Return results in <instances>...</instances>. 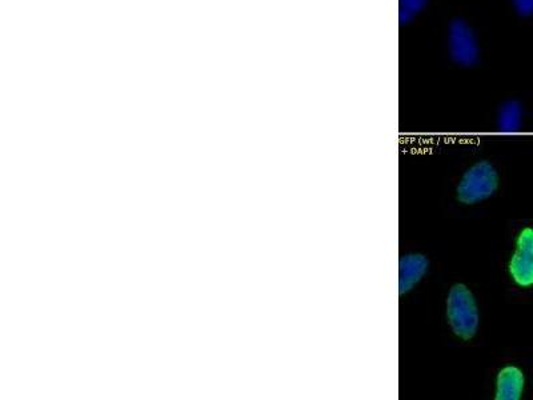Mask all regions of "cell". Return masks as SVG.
I'll list each match as a JSON object with an SVG mask.
<instances>
[{"label":"cell","instance_id":"6da1fadb","mask_svg":"<svg viewBox=\"0 0 533 400\" xmlns=\"http://www.w3.org/2000/svg\"><path fill=\"white\" fill-rule=\"evenodd\" d=\"M448 320L455 334L463 339H471L479 326L478 307L474 296L463 284L452 288L448 298Z\"/></svg>","mask_w":533,"mask_h":400},{"label":"cell","instance_id":"7a4b0ae2","mask_svg":"<svg viewBox=\"0 0 533 400\" xmlns=\"http://www.w3.org/2000/svg\"><path fill=\"white\" fill-rule=\"evenodd\" d=\"M448 51L451 59L462 67H472L479 62L480 46L474 28L462 18H456L448 27Z\"/></svg>","mask_w":533,"mask_h":400},{"label":"cell","instance_id":"3957f363","mask_svg":"<svg viewBox=\"0 0 533 400\" xmlns=\"http://www.w3.org/2000/svg\"><path fill=\"white\" fill-rule=\"evenodd\" d=\"M498 172L491 163L480 162L470 168L458 187V198L463 203H476L487 199L498 188Z\"/></svg>","mask_w":533,"mask_h":400},{"label":"cell","instance_id":"277c9868","mask_svg":"<svg viewBox=\"0 0 533 400\" xmlns=\"http://www.w3.org/2000/svg\"><path fill=\"white\" fill-rule=\"evenodd\" d=\"M511 275L522 287L533 284V230L526 228L520 234L514 258L511 260Z\"/></svg>","mask_w":533,"mask_h":400},{"label":"cell","instance_id":"5b68a950","mask_svg":"<svg viewBox=\"0 0 533 400\" xmlns=\"http://www.w3.org/2000/svg\"><path fill=\"white\" fill-rule=\"evenodd\" d=\"M428 260L422 255H407L399 263V291L406 294L426 274Z\"/></svg>","mask_w":533,"mask_h":400},{"label":"cell","instance_id":"8992f818","mask_svg":"<svg viewBox=\"0 0 533 400\" xmlns=\"http://www.w3.org/2000/svg\"><path fill=\"white\" fill-rule=\"evenodd\" d=\"M523 388V372L516 367L504 368V370H502V372L499 374L496 399L518 400L523 394Z\"/></svg>","mask_w":533,"mask_h":400},{"label":"cell","instance_id":"52a82bcc","mask_svg":"<svg viewBox=\"0 0 533 400\" xmlns=\"http://www.w3.org/2000/svg\"><path fill=\"white\" fill-rule=\"evenodd\" d=\"M499 128L504 132L520 130L523 123V106L518 100H508L499 111Z\"/></svg>","mask_w":533,"mask_h":400},{"label":"cell","instance_id":"ba28073f","mask_svg":"<svg viewBox=\"0 0 533 400\" xmlns=\"http://www.w3.org/2000/svg\"><path fill=\"white\" fill-rule=\"evenodd\" d=\"M430 0H399V22L404 24L411 23L412 20L426 10Z\"/></svg>","mask_w":533,"mask_h":400},{"label":"cell","instance_id":"9c48e42d","mask_svg":"<svg viewBox=\"0 0 533 400\" xmlns=\"http://www.w3.org/2000/svg\"><path fill=\"white\" fill-rule=\"evenodd\" d=\"M516 14L523 18L533 16V0H511Z\"/></svg>","mask_w":533,"mask_h":400}]
</instances>
